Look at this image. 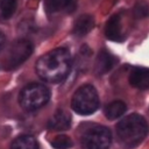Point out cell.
<instances>
[{"label":"cell","instance_id":"obj_1","mask_svg":"<svg viewBox=\"0 0 149 149\" xmlns=\"http://www.w3.org/2000/svg\"><path fill=\"white\" fill-rule=\"evenodd\" d=\"M72 57L68 49L56 48L41 56L35 65L37 76L51 84L63 81L71 71Z\"/></svg>","mask_w":149,"mask_h":149},{"label":"cell","instance_id":"obj_2","mask_svg":"<svg viewBox=\"0 0 149 149\" xmlns=\"http://www.w3.org/2000/svg\"><path fill=\"white\" fill-rule=\"evenodd\" d=\"M148 133L146 119L136 113L121 119L116 125V135L120 144L126 149H132L141 143Z\"/></svg>","mask_w":149,"mask_h":149},{"label":"cell","instance_id":"obj_3","mask_svg":"<svg viewBox=\"0 0 149 149\" xmlns=\"http://www.w3.org/2000/svg\"><path fill=\"white\" fill-rule=\"evenodd\" d=\"M49 99H50L49 88L45 85L38 83L28 84L21 90L19 94L20 106L28 112H33L42 108L44 105L48 104Z\"/></svg>","mask_w":149,"mask_h":149},{"label":"cell","instance_id":"obj_4","mask_svg":"<svg viewBox=\"0 0 149 149\" xmlns=\"http://www.w3.org/2000/svg\"><path fill=\"white\" fill-rule=\"evenodd\" d=\"M72 109L80 115H90L99 107V95L94 86L86 84L80 86L72 95Z\"/></svg>","mask_w":149,"mask_h":149},{"label":"cell","instance_id":"obj_5","mask_svg":"<svg viewBox=\"0 0 149 149\" xmlns=\"http://www.w3.org/2000/svg\"><path fill=\"white\" fill-rule=\"evenodd\" d=\"M112 143V133L105 126L88 128L80 139L83 149H108Z\"/></svg>","mask_w":149,"mask_h":149},{"label":"cell","instance_id":"obj_6","mask_svg":"<svg viewBox=\"0 0 149 149\" xmlns=\"http://www.w3.org/2000/svg\"><path fill=\"white\" fill-rule=\"evenodd\" d=\"M33 43L28 40H17L13 42L8 49L6 58L3 61V66L7 70H14L24 63L33 54Z\"/></svg>","mask_w":149,"mask_h":149},{"label":"cell","instance_id":"obj_7","mask_svg":"<svg viewBox=\"0 0 149 149\" xmlns=\"http://www.w3.org/2000/svg\"><path fill=\"white\" fill-rule=\"evenodd\" d=\"M71 126V116L64 109H57L48 122V127L56 132L68 130Z\"/></svg>","mask_w":149,"mask_h":149},{"label":"cell","instance_id":"obj_8","mask_svg":"<svg viewBox=\"0 0 149 149\" xmlns=\"http://www.w3.org/2000/svg\"><path fill=\"white\" fill-rule=\"evenodd\" d=\"M129 84L139 90L149 88V69L134 68L129 74Z\"/></svg>","mask_w":149,"mask_h":149},{"label":"cell","instance_id":"obj_9","mask_svg":"<svg viewBox=\"0 0 149 149\" xmlns=\"http://www.w3.org/2000/svg\"><path fill=\"white\" fill-rule=\"evenodd\" d=\"M114 63H115V59L114 57L105 49L100 50L98 56H97V59H95V66H94V70L98 74H104V73H107L113 66H114Z\"/></svg>","mask_w":149,"mask_h":149},{"label":"cell","instance_id":"obj_10","mask_svg":"<svg viewBox=\"0 0 149 149\" xmlns=\"http://www.w3.org/2000/svg\"><path fill=\"white\" fill-rule=\"evenodd\" d=\"M93 27H94L93 16L90 14H83L76 20L73 24V34L79 37L85 36L93 29Z\"/></svg>","mask_w":149,"mask_h":149},{"label":"cell","instance_id":"obj_11","mask_svg":"<svg viewBox=\"0 0 149 149\" xmlns=\"http://www.w3.org/2000/svg\"><path fill=\"white\" fill-rule=\"evenodd\" d=\"M105 35L111 41H115V42L122 41L121 28H120V16L118 14H114L108 19L105 26Z\"/></svg>","mask_w":149,"mask_h":149},{"label":"cell","instance_id":"obj_12","mask_svg":"<svg viewBox=\"0 0 149 149\" xmlns=\"http://www.w3.org/2000/svg\"><path fill=\"white\" fill-rule=\"evenodd\" d=\"M126 109H127V106L123 101L115 100V101L109 102L105 107V115L108 120H115V119L120 118L121 115H123Z\"/></svg>","mask_w":149,"mask_h":149},{"label":"cell","instance_id":"obj_13","mask_svg":"<svg viewBox=\"0 0 149 149\" xmlns=\"http://www.w3.org/2000/svg\"><path fill=\"white\" fill-rule=\"evenodd\" d=\"M10 149H38V143L31 135H21L12 142Z\"/></svg>","mask_w":149,"mask_h":149},{"label":"cell","instance_id":"obj_14","mask_svg":"<svg viewBox=\"0 0 149 149\" xmlns=\"http://www.w3.org/2000/svg\"><path fill=\"white\" fill-rule=\"evenodd\" d=\"M72 0H44V8L47 13L52 14L68 8Z\"/></svg>","mask_w":149,"mask_h":149},{"label":"cell","instance_id":"obj_15","mask_svg":"<svg viewBox=\"0 0 149 149\" xmlns=\"http://www.w3.org/2000/svg\"><path fill=\"white\" fill-rule=\"evenodd\" d=\"M17 7V0H0V16L9 19L13 16Z\"/></svg>","mask_w":149,"mask_h":149},{"label":"cell","instance_id":"obj_16","mask_svg":"<svg viewBox=\"0 0 149 149\" xmlns=\"http://www.w3.org/2000/svg\"><path fill=\"white\" fill-rule=\"evenodd\" d=\"M51 146L55 149H70L72 147V141L66 135H58L51 141Z\"/></svg>","mask_w":149,"mask_h":149},{"label":"cell","instance_id":"obj_17","mask_svg":"<svg viewBox=\"0 0 149 149\" xmlns=\"http://www.w3.org/2000/svg\"><path fill=\"white\" fill-rule=\"evenodd\" d=\"M149 13V6L147 5V2L144 1H139L135 7H134V15L137 17V19H141V17H144L147 16Z\"/></svg>","mask_w":149,"mask_h":149},{"label":"cell","instance_id":"obj_18","mask_svg":"<svg viewBox=\"0 0 149 149\" xmlns=\"http://www.w3.org/2000/svg\"><path fill=\"white\" fill-rule=\"evenodd\" d=\"M5 42H6V36H5V34L2 31H0V50L3 48Z\"/></svg>","mask_w":149,"mask_h":149}]
</instances>
